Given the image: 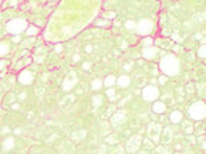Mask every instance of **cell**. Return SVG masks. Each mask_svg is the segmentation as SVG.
<instances>
[{
	"label": "cell",
	"mask_w": 206,
	"mask_h": 154,
	"mask_svg": "<svg viewBox=\"0 0 206 154\" xmlns=\"http://www.w3.org/2000/svg\"><path fill=\"white\" fill-rule=\"evenodd\" d=\"M159 69L164 72L166 77H175L178 75L181 65H179V59L175 54H166L164 58L159 61Z\"/></svg>",
	"instance_id": "cell-1"
},
{
	"label": "cell",
	"mask_w": 206,
	"mask_h": 154,
	"mask_svg": "<svg viewBox=\"0 0 206 154\" xmlns=\"http://www.w3.org/2000/svg\"><path fill=\"white\" fill-rule=\"evenodd\" d=\"M29 27V23L24 19H11L7 24H6V30L13 34V36H20L23 34Z\"/></svg>",
	"instance_id": "cell-2"
},
{
	"label": "cell",
	"mask_w": 206,
	"mask_h": 154,
	"mask_svg": "<svg viewBox=\"0 0 206 154\" xmlns=\"http://www.w3.org/2000/svg\"><path fill=\"white\" fill-rule=\"evenodd\" d=\"M154 31V21L151 19H141L136 23L135 27V33L141 37H148L151 33Z\"/></svg>",
	"instance_id": "cell-3"
},
{
	"label": "cell",
	"mask_w": 206,
	"mask_h": 154,
	"mask_svg": "<svg viewBox=\"0 0 206 154\" xmlns=\"http://www.w3.org/2000/svg\"><path fill=\"white\" fill-rule=\"evenodd\" d=\"M189 117L192 120H203L206 117V103L205 102H195L189 108Z\"/></svg>",
	"instance_id": "cell-4"
},
{
	"label": "cell",
	"mask_w": 206,
	"mask_h": 154,
	"mask_svg": "<svg viewBox=\"0 0 206 154\" xmlns=\"http://www.w3.org/2000/svg\"><path fill=\"white\" fill-rule=\"evenodd\" d=\"M161 133H162V126L159 123H151L146 129V134H148V139L154 143V144H158L161 141Z\"/></svg>",
	"instance_id": "cell-5"
},
{
	"label": "cell",
	"mask_w": 206,
	"mask_h": 154,
	"mask_svg": "<svg viewBox=\"0 0 206 154\" xmlns=\"http://www.w3.org/2000/svg\"><path fill=\"white\" fill-rule=\"evenodd\" d=\"M142 98L145 102H155L159 98V89L155 85H146L142 89Z\"/></svg>",
	"instance_id": "cell-6"
},
{
	"label": "cell",
	"mask_w": 206,
	"mask_h": 154,
	"mask_svg": "<svg viewBox=\"0 0 206 154\" xmlns=\"http://www.w3.org/2000/svg\"><path fill=\"white\" fill-rule=\"evenodd\" d=\"M142 137L139 134H134L132 137H129V140L125 143V151L126 153H135L139 150V147L142 146Z\"/></svg>",
	"instance_id": "cell-7"
},
{
	"label": "cell",
	"mask_w": 206,
	"mask_h": 154,
	"mask_svg": "<svg viewBox=\"0 0 206 154\" xmlns=\"http://www.w3.org/2000/svg\"><path fill=\"white\" fill-rule=\"evenodd\" d=\"M77 82H78V77L76 75V72H70L63 81V91L66 92L73 91L74 86H77Z\"/></svg>",
	"instance_id": "cell-8"
},
{
	"label": "cell",
	"mask_w": 206,
	"mask_h": 154,
	"mask_svg": "<svg viewBox=\"0 0 206 154\" xmlns=\"http://www.w3.org/2000/svg\"><path fill=\"white\" fill-rule=\"evenodd\" d=\"M17 81H19L21 85H30V83L34 81V75H33L31 71H29V69H23V71L19 72V75H17Z\"/></svg>",
	"instance_id": "cell-9"
},
{
	"label": "cell",
	"mask_w": 206,
	"mask_h": 154,
	"mask_svg": "<svg viewBox=\"0 0 206 154\" xmlns=\"http://www.w3.org/2000/svg\"><path fill=\"white\" fill-rule=\"evenodd\" d=\"M158 52H159V48L158 47H144V50H142V57L145 58V59H148V61H151V59H154L157 55H158Z\"/></svg>",
	"instance_id": "cell-10"
},
{
	"label": "cell",
	"mask_w": 206,
	"mask_h": 154,
	"mask_svg": "<svg viewBox=\"0 0 206 154\" xmlns=\"http://www.w3.org/2000/svg\"><path fill=\"white\" fill-rule=\"evenodd\" d=\"M125 112L124 110H118V112H115L114 115L111 116V126H114V127H118V126H121L124 122H125Z\"/></svg>",
	"instance_id": "cell-11"
},
{
	"label": "cell",
	"mask_w": 206,
	"mask_h": 154,
	"mask_svg": "<svg viewBox=\"0 0 206 154\" xmlns=\"http://www.w3.org/2000/svg\"><path fill=\"white\" fill-rule=\"evenodd\" d=\"M172 140H173V130H172L171 127H165V129H162L161 141H162L164 144H169Z\"/></svg>",
	"instance_id": "cell-12"
},
{
	"label": "cell",
	"mask_w": 206,
	"mask_h": 154,
	"mask_svg": "<svg viewBox=\"0 0 206 154\" xmlns=\"http://www.w3.org/2000/svg\"><path fill=\"white\" fill-rule=\"evenodd\" d=\"M1 147H3L4 151H10V150H13V149L16 147V140H14V137H13V136H7V137L3 140Z\"/></svg>",
	"instance_id": "cell-13"
},
{
	"label": "cell",
	"mask_w": 206,
	"mask_h": 154,
	"mask_svg": "<svg viewBox=\"0 0 206 154\" xmlns=\"http://www.w3.org/2000/svg\"><path fill=\"white\" fill-rule=\"evenodd\" d=\"M117 85L120 86V88H122V89H125V88H128L129 85H131V78L128 77V75H120V77L117 78Z\"/></svg>",
	"instance_id": "cell-14"
},
{
	"label": "cell",
	"mask_w": 206,
	"mask_h": 154,
	"mask_svg": "<svg viewBox=\"0 0 206 154\" xmlns=\"http://www.w3.org/2000/svg\"><path fill=\"white\" fill-rule=\"evenodd\" d=\"M169 120H171V123H173V124L181 123V122L183 120V115H182V112H179V110H173V112H171V115H169Z\"/></svg>",
	"instance_id": "cell-15"
},
{
	"label": "cell",
	"mask_w": 206,
	"mask_h": 154,
	"mask_svg": "<svg viewBox=\"0 0 206 154\" xmlns=\"http://www.w3.org/2000/svg\"><path fill=\"white\" fill-rule=\"evenodd\" d=\"M152 110H154L155 113L162 115V113H165V110H166V105H165L164 102H161V100H155V102H154V106H152Z\"/></svg>",
	"instance_id": "cell-16"
},
{
	"label": "cell",
	"mask_w": 206,
	"mask_h": 154,
	"mask_svg": "<svg viewBox=\"0 0 206 154\" xmlns=\"http://www.w3.org/2000/svg\"><path fill=\"white\" fill-rule=\"evenodd\" d=\"M102 82H104V86H107V88H112V86L117 83V78L114 77V75H108V77L102 81Z\"/></svg>",
	"instance_id": "cell-17"
},
{
	"label": "cell",
	"mask_w": 206,
	"mask_h": 154,
	"mask_svg": "<svg viewBox=\"0 0 206 154\" xmlns=\"http://www.w3.org/2000/svg\"><path fill=\"white\" fill-rule=\"evenodd\" d=\"M91 102H92L94 108H100V106H102V103H104V99H102V96H101V95H97V96H92Z\"/></svg>",
	"instance_id": "cell-18"
},
{
	"label": "cell",
	"mask_w": 206,
	"mask_h": 154,
	"mask_svg": "<svg viewBox=\"0 0 206 154\" xmlns=\"http://www.w3.org/2000/svg\"><path fill=\"white\" fill-rule=\"evenodd\" d=\"M27 36H37L39 33H40V28L39 27H36V26H29L27 27V30L24 31Z\"/></svg>",
	"instance_id": "cell-19"
},
{
	"label": "cell",
	"mask_w": 206,
	"mask_h": 154,
	"mask_svg": "<svg viewBox=\"0 0 206 154\" xmlns=\"http://www.w3.org/2000/svg\"><path fill=\"white\" fill-rule=\"evenodd\" d=\"M102 85H104V82H102V79H94L92 82H91V89L92 91H98V89H101L102 88Z\"/></svg>",
	"instance_id": "cell-20"
},
{
	"label": "cell",
	"mask_w": 206,
	"mask_h": 154,
	"mask_svg": "<svg viewBox=\"0 0 206 154\" xmlns=\"http://www.w3.org/2000/svg\"><path fill=\"white\" fill-rule=\"evenodd\" d=\"M9 54V44L6 42H0V58H3L4 55Z\"/></svg>",
	"instance_id": "cell-21"
},
{
	"label": "cell",
	"mask_w": 206,
	"mask_h": 154,
	"mask_svg": "<svg viewBox=\"0 0 206 154\" xmlns=\"http://www.w3.org/2000/svg\"><path fill=\"white\" fill-rule=\"evenodd\" d=\"M135 27H136V21H134V20H128V21H125V28H126V30H129V31H135Z\"/></svg>",
	"instance_id": "cell-22"
},
{
	"label": "cell",
	"mask_w": 206,
	"mask_h": 154,
	"mask_svg": "<svg viewBox=\"0 0 206 154\" xmlns=\"http://www.w3.org/2000/svg\"><path fill=\"white\" fill-rule=\"evenodd\" d=\"M154 42H155V41H154V38H152V37H149V36L142 38V45H144V47H152V45H154Z\"/></svg>",
	"instance_id": "cell-23"
},
{
	"label": "cell",
	"mask_w": 206,
	"mask_h": 154,
	"mask_svg": "<svg viewBox=\"0 0 206 154\" xmlns=\"http://www.w3.org/2000/svg\"><path fill=\"white\" fill-rule=\"evenodd\" d=\"M154 154H171V151H169L168 149L162 147V146H159V147H155V150H154Z\"/></svg>",
	"instance_id": "cell-24"
},
{
	"label": "cell",
	"mask_w": 206,
	"mask_h": 154,
	"mask_svg": "<svg viewBox=\"0 0 206 154\" xmlns=\"http://www.w3.org/2000/svg\"><path fill=\"white\" fill-rule=\"evenodd\" d=\"M107 96H108V99H110V100H114V99H115V96H117L115 89H114V88H108V89H107Z\"/></svg>",
	"instance_id": "cell-25"
},
{
	"label": "cell",
	"mask_w": 206,
	"mask_h": 154,
	"mask_svg": "<svg viewBox=\"0 0 206 154\" xmlns=\"http://www.w3.org/2000/svg\"><path fill=\"white\" fill-rule=\"evenodd\" d=\"M198 57H201V58H206V45H202V47L198 50Z\"/></svg>",
	"instance_id": "cell-26"
},
{
	"label": "cell",
	"mask_w": 206,
	"mask_h": 154,
	"mask_svg": "<svg viewBox=\"0 0 206 154\" xmlns=\"http://www.w3.org/2000/svg\"><path fill=\"white\" fill-rule=\"evenodd\" d=\"M142 144H144L146 149H154V147H155V144H154V143H152L149 139H145V140H142Z\"/></svg>",
	"instance_id": "cell-27"
},
{
	"label": "cell",
	"mask_w": 206,
	"mask_h": 154,
	"mask_svg": "<svg viewBox=\"0 0 206 154\" xmlns=\"http://www.w3.org/2000/svg\"><path fill=\"white\" fill-rule=\"evenodd\" d=\"M108 24H110V23H108V20H102V21H101V20H98V21H97V26H108Z\"/></svg>",
	"instance_id": "cell-28"
},
{
	"label": "cell",
	"mask_w": 206,
	"mask_h": 154,
	"mask_svg": "<svg viewBox=\"0 0 206 154\" xmlns=\"http://www.w3.org/2000/svg\"><path fill=\"white\" fill-rule=\"evenodd\" d=\"M7 67V61H4V59H0V71L1 69H4Z\"/></svg>",
	"instance_id": "cell-29"
},
{
	"label": "cell",
	"mask_w": 206,
	"mask_h": 154,
	"mask_svg": "<svg viewBox=\"0 0 206 154\" xmlns=\"http://www.w3.org/2000/svg\"><path fill=\"white\" fill-rule=\"evenodd\" d=\"M158 81H159V83H161V85H164L165 82H166V75H159Z\"/></svg>",
	"instance_id": "cell-30"
},
{
	"label": "cell",
	"mask_w": 206,
	"mask_h": 154,
	"mask_svg": "<svg viewBox=\"0 0 206 154\" xmlns=\"http://www.w3.org/2000/svg\"><path fill=\"white\" fill-rule=\"evenodd\" d=\"M104 17H105L107 20H111L112 17H115V13H112V11H111V13H107V14H105Z\"/></svg>",
	"instance_id": "cell-31"
},
{
	"label": "cell",
	"mask_w": 206,
	"mask_h": 154,
	"mask_svg": "<svg viewBox=\"0 0 206 154\" xmlns=\"http://www.w3.org/2000/svg\"><path fill=\"white\" fill-rule=\"evenodd\" d=\"M56 52H63V45L61 44H56Z\"/></svg>",
	"instance_id": "cell-32"
},
{
	"label": "cell",
	"mask_w": 206,
	"mask_h": 154,
	"mask_svg": "<svg viewBox=\"0 0 206 154\" xmlns=\"http://www.w3.org/2000/svg\"><path fill=\"white\" fill-rule=\"evenodd\" d=\"M82 68H84V69H90V68H91V64H90V62H84V64H82Z\"/></svg>",
	"instance_id": "cell-33"
},
{
	"label": "cell",
	"mask_w": 206,
	"mask_h": 154,
	"mask_svg": "<svg viewBox=\"0 0 206 154\" xmlns=\"http://www.w3.org/2000/svg\"><path fill=\"white\" fill-rule=\"evenodd\" d=\"M13 42H14V44H19V42H20V36H14V37H13Z\"/></svg>",
	"instance_id": "cell-34"
},
{
	"label": "cell",
	"mask_w": 206,
	"mask_h": 154,
	"mask_svg": "<svg viewBox=\"0 0 206 154\" xmlns=\"http://www.w3.org/2000/svg\"><path fill=\"white\" fill-rule=\"evenodd\" d=\"M85 51H87V52H91V51H92V47H91V45H87V47H85Z\"/></svg>",
	"instance_id": "cell-35"
},
{
	"label": "cell",
	"mask_w": 206,
	"mask_h": 154,
	"mask_svg": "<svg viewBox=\"0 0 206 154\" xmlns=\"http://www.w3.org/2000/svg\"><path fill=\"white\" fill-rule=\"evenodd\" d=\"M73 59H74V61H78V59H80V55H78V54H74Z\"/></svg>",
	"instance_id": "cell-36"
},
{
	"label": "cell",
	"mask_w": 206,
	"mask_h": 154,
	"mask_svg": "<svg viewBox=\"0 0 206 154\" xmlns=\"http://www.w3.org/2000/svg\"><path fill=\"white\" fill-rule=\"evenodd\" d=\"M10 4H11V6H16V4H17V0H10Z\"/></svg>",
	"instance_id": "cell-37"
},
{
	"label": "cell",
	"mask_w": 206,
	"mask_h": 154,
	"mask_svg": "<svg viewBox=\"0 0 206 154\" xmlns=\"http://www.w3.org/2000/svg\"><path fill=\"white\" fill-rule=\"evenodd\" d=\"M13 109H14V110H19V105H13Z\"/></svg>",
	"instance_id": "cell-38"
},
{
	"label": "cell",
	"mask_w": 206,
	"mask_h": 154,
	"mask_svg": "<svg viewBox=\"0 0 206 154\" xmlns=\"http://www.w3.org/2000/svg\"><path fill=\"white\" fill-rule=\"evenodd\" d=\"M202 147H203V149H205V150H206V140H205V141H203V143H202Z\"/></svg>",
	"instance_id": "cell-39"
},
{
	"label": "cell",
	"mask_w": 206,
	"mask_h": 154,
	"mask_svg": "<svg viewBox=\"0 0 206 154\" xmlns=\"http://www.w3.org/2000/svg\"><path fill=\"white\" fill-rule=\"evenodd\" d=\"M205 133H206V132H205Z\"/></svg>",
	"instance_id": "cell-40"
}]
</instances>
